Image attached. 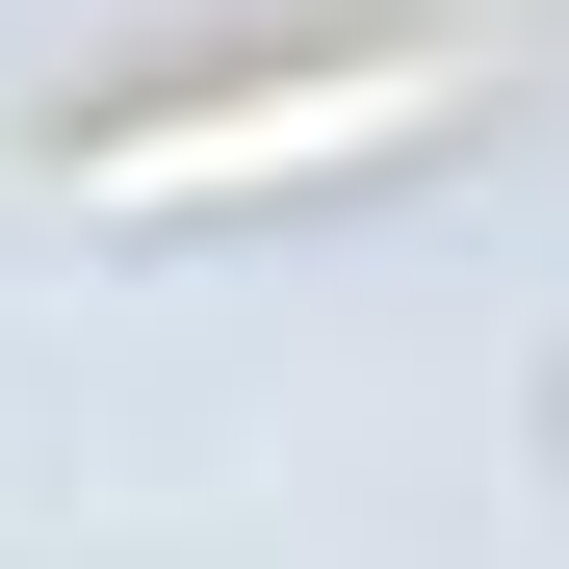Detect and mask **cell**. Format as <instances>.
Here are the masks:
<instances>
[{
    "label": "cell",
    "instance_id": "obj_1",
    "mask_svg": "<svg viewBox=\"0 0 569 569\" xmlns=\"http://www.w3.org/2000/svg\"><path fill=\"white\" fill-rule=\"evenodd\" d=\"M466 27H362V52H259V78H208V104H130V130H52V208H104V233H208V208H259V181H337V156H415L440 104H466Z\"/></svg>",
    "mask_w": 569,
    "mask_h": 569
}]
</instances>
